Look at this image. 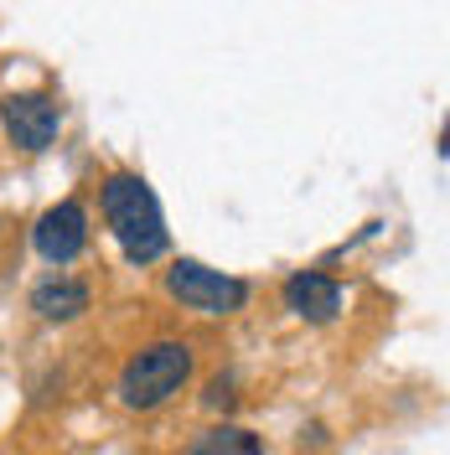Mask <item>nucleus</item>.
<instances>
[{
  "instance_id": "nucleus-4",
  "label": "nucleus",
  "mask_w": 450,
  "mask_h": 455,
  "mask_svg": "<svg viewBox=\"0 0 450 455\" xmlns=\"http://www.w3.org/2000/svg\"><path fill=\"white\" fill-rule=\"evenodd\" d=\"M0 119H5V135L21 145V150H47L57 140V124H62V109L47 93H5L0 99Z\"/></svg>"
},
{
  "instance_id": "nucleus-2",
  "label": "nucleus",
  "mask_w": 450,
  "mask_h": 455,
  "mask_svg": "<svg viewBox=\"0 0 450 455\" xmlns=\"http://www.w3.org/2000/svg\"><path fill=\"white\" fill-rule=\"evenodd\" d=\"M192 378V347L187 341H156L141 347L125 372H119V398L130 409H161L171 394H181V383Z\"/></svg>"
},
{
  "instance_id": "nucleus-3",
  "label": "nucleus",
  "mask_w": 450,
  "mask_h": 455,
  "mask_svg": "<svg viewBox=\"0 0 450 455\" xmlns=\"http://www.w3.org/2000/svg\"><path fill=\"white\" fill-rule=\"evenodd\" d=\"M166 290L187 306V311H202V315H228L249 300V284L223 275V269H207L197 259H176L166 275Z\"/></svg>"
},
{
  "instance_id": "nucleus-7",
  "label": "nucleus",
  "mask_w": 450,
  "mask_h": 455,
  "mask_svg": "<svg viewBox=\"0 0 450 455\" xmlns=\"http://www.w3.org/2000/svg\"><path fill=\"white\" fill-rule=\"evenodd\" d=\"M31 311L47 315V321H73V315L88 311V284L84 280H42L31 290Z\"/></svg>"
},
{
  "instance_id": "nucleus-1",
  "label": "nucleus",
  "mask_w": 450,
  "mask_h": 455,
  "mask_svg": "<svg viewBox=\"0 0 450 455\" xmlns=\"http://www.w3.org/2000/svg\"><path fill=\"white\" fill-rule=\"evenodd\" d=\"M104 223L119 238V249H125L130 264H156L171 243L156 192L145 187L141 176H130V171H119V176L104 181Z\"/></svg>"
},
{
  "instance_id": "nucleus-6",
  "label": "nucleus",
  "mask_w": 450,
  "mask_h": 455,
  "mask_svg": "<svg viewBox=\"0 0 450 455\" xmlns=\"http://www.w3.org/2000/svg\"><path fill=\"white\" fill-rule=\"evenodd\" d=\"M285 306L295 315H306V321H332L342 311V284L316 275V269H301V275L285 280Z\"/></svg>"
},
{
  "instance_id": "nucleus-8",
  "label": "nucleus",
  "mask_w": 450,
  "mask_h": 455,
  "mask_svg": "<svg viewBox=\"0 0 450 455\" xmlns=\"http://www.w3.org/2000/svg\"><path fill=\"white\" fill-rule=\"evenodd\" d=\"M187 455H264V445H259V435H249L238 425H213L192 440Z\"/></svg>"
},
{
  "instance_id": "nucleus-5",
  "label": "nucleus",
  "mask_w": 450,
  "mask_h": 455,
  "mask_svg": "<svg viewBox=\"0 0 450 455\" xmlns=\"http://www.w3.org/2000/svg\"><path fill=\"white\" fill-rule=\"evenodd\" d=\"M31 243H36V254L47 259V264H73L88 249V212L78 202L47 207L36 218V228H31Z\"/></svg>"
}]
</instances>
